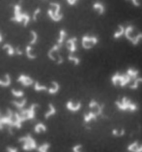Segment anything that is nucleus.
Returning a JSON list of instances; mask_svg holds the SVG:
<instances>
[{"label": "nucleus", "mask_w": 142, "mask_h": 152, "mask_svg": "<svg viewBox=\"0 0 142 152\" xmlns=\"http://www.w3.org/2000/svg\"><path fill=\"white\" fill-rule=\"evenodd\" d=\"M21 1L20 3H17L14 6V16L11 18V21L17 23H22L24 26H27L29 24V21L31 20V17L27 13L21 12Z\"/></svg>", "instance_id": "f257e3e1"}, {"label": "nucleus", "mask_w": 142, "mask_h": 152, "mask_svg": "<svg viewBox=\"0 0 142 152\" xmlns=\"http://www.w3.org/2000/svg\"><path fill=\"white\" fill-rule=\"evenodd\" d=\"M50 8L47 10V16L50 18L52 21L54 23H59L60 20H62L63 15L61 13V6L59 3L52 2L50 4Z\"/></svg>", "instance_id": "f03ea898"}, {"label": "nucleus", "mask_w": 142, "mask_h": 152, "mask_svg": "<svg viewBox=\"0 0 142 152\" xmlns=\"http://www.w3.org/2000/svg\"><path fill=\"white\" fill-rule=\"evenodd\" d=\"M18 142L22 144V149L27 152L35 150L37 149V147H38L36 140L33 139V137L30 134H27L23 137H21V138H20V140H18Z\"/></svg>", "instance_id": "7ed1b4c3"}, {"label": "nucleus", "mask_w": 142, "mask_h": 152, "mask_svg": "<svg viewBox=\"0 0 142 152\" xmlns=\"http://www.w3.org/2000/svg\"><path fill=\"white\" fill-rule=\"evenodd\" d=\"M39 107L38 104H32V105L29 107L28 109H23L21 110H18V113H20L22 121L35 119L36 110H37V107Z\"/></svg>", "instance_id": "20e7f679"}, {"label": "nucleus", "mask_w": 142, "mask_h": 152, "mask_svg": "<svg viewBox=\"0 0 142 152\" xmlns=\"http://www.w3.org/2000/svg\"><path fill=\"white\" fill-rule=\"evenodd\" d=\"M115 104H116V106L118 107V109L121 110H130V112H134V110H137L136 104L133 103L127 97H124L120 100H117V101L115 102Z\"/></svg>", "instance_id": "39448f33"}, {"label": "nucleus", "mask_w": 142, "mask_h": 152, "mask_svg": "<svg viewBox=\"0 0 142 152\" xmlns=\"http://www.w3.org/2000/svg\"><path fill=\"white\" fill-rule=\"evenodd\" d=\"M112 83L115 85H121V86H125L128 83H130L132 81V77L129 75H121V74L116 73L115 75L112 77Z\"/></svg>", "instance_id": "423d86ee"}, {"label": "nucleus", "mask_w": 142, "mask_h": 152, "mask_svg": "<svg viewBox=\"0 0 142 152\" xmlns=\"http://www.w3.org/2000/svg\"><path fill=\"white\" fill-rule=\"evenodd\" d=\"M98 43V38L95 36H88L85 35L82 37V47L84 49H91L93 46H95Z\"/></svg>", "instance_id": "0eeeda50"}, {"label": "nucleus", "mask_w": 142, "mask_h": 152, "mask_svg": "<svg viewBox=\"0 0 142 152\" xmlns=\"http://www.w3.org/2000/svg\"><path fill=\"white\" fill-rule=\"evenodd\" d=\"M17 80L18 83H20L21 85H23L25 87L31 86V85H33V83H34V80H33L30 77L27 75H23V74H21V75L18 76Z\"/></svg>", "instance_id": "6e6552de"}, {"label": "nucleus", "mask_w": 142, "mask_h": 152, "mask_svg": "<svg viewBox=\"0 0 142 152\" xmlns=\"http://www.w3.org/2000/svg\"><path fill=\"white\" fill-rule=\"evenodd\" d=\"M76 41H77V39L76 37H73V38H71L67 41V43H66L67 50H68L71 53H76Z\"/></svg>", "instance_id": "1a4fd4ad"}, {"label": "nucleus", "mask_w": 142, "mask_h": 152, "mask_svg": "<svg viewBox=\"0 0 142 152\" xmlns=\"http://www.w3.org/2000/svg\"><path fill=\"white\" fill-rule=\"evenodd\" d=\"M66 107H67V110H71V112H74V113H76V112H78V110H80V107H81V103L80 102H76V103H74V101H68L66 104Z\"/></svg>", "instance_id": "9d476101"}, {"label": "nucleus", "mask_w": 142, "mask_h": 152, "mask_svg": "<svg viewBox=\"0 0 142 152\" xmlns=\"http://www.w3.org/2000/svg\"><path fill=\"white\" fill-rule=\"evenodd\" d=\"M26 103H27V100L25 98H21V100H14V101H12V105L17 110H21L25 107Z\"/></svg>", "instance_id": "9b49d317"}, {"label": "nucleus", "mask_w": 142, "mask_h": 152, "mask_svg": "<svg viewBox=\"0 0 142 152\" xmlns=\"http://www.w3.org/2000/svg\"><path fill=\"white\" fill-rule=\"evenodd\" d=\"M11 83L12 80H11V76L9 74H6L2 79H0V86L1 87H8L11 85Z\"/></svg>", "instance_id": "f8f14e48"}, {"label": "nucleus", "mask_w": 142, "mask_h": 152, "mask_svg": "<svg viewBox=\"0 0 142 152\" xmlns=\"http://www.w3.org/2000/svg\"><path fill=\"white\" fill-rule=\"evenodd\" d=\"M59 88H60V86H59L58 83H56V81H52L50 86L47 88V92L50 94L53 95V94H56L59 91Z\"/></svg>", "instance_id": "ddd939ff"}, {"label": "nucleus", "mask_w": 142, "mask_h": 152, "mask_svg": "<svg viewBox=\"0 0 142 152\" xmlns=\"http://www.w3.org/2000/svg\"><path fill=\"white\" fill-rule=\"evenodd\" d=\"M47 126L44 125L42 122H40V123H37L34 127V132L36 134H42V133H46L47 132Z\"/></svg>", "instance_id": "4468645a"}, {"label": "nucleus", "mask_w": 142, "mask_h": 152, "mask_svg": "<svg viewBox=\"0 0 142 152\" xmlns=\"http://www.w3.org/2000/svg\"><path fill=\"white\" fill-rule=\"evenodd\" d=\"M33 46H30V45H28V46H26L25 48V55H26V57H27L28 59H36V54L33 53Z\"/></svg>", "instance_id": "2eb2a0df"}, {"label": "nucleus", "mask_w": 142, "mask_h": 152, "mask_svg": "<svg viewBox=\"0 0 142 152\" xmlns=\"http://www.w3.org/2000/svg\"><path fill=\"white\" fill-rule=\"evenodd\" d=\"M55 113H56L55 107L52 105V104H48V110L44 113V118H46V119H48L50 117L55 115Z\"/></svg>", "instance_id": "dca6fc26"}, {"label": "nucleus", "mask_w": 142, "mask_h": 152, "mask_svg": "<svg viewBox=\"0 0 142 152\" xmlns=\"http://www.w3.org/2000/svg\"><path fill=\"white\" fill-rule=\"evenodd\" d=\"M33 87H34V90L37 92H44V91H47V86L44 85L42 83H38V81H34L33 83Z\"/></svg>", "instance_id": "f3484780"}, {"label": "nucleus", "mask_w": 142, "mask_h": 152, "mask_svg": "<svg viewBox=\"0 0 142 152\" xmlns=\"http://www.w3.org/2000/svg\"><path fill=\"white\" fill-rule=\"evenodd\" d=\"M3 50L6 51V53L10 55V56H13V55L16 54V50H15V48L10 45V44H5L4 46H3Z\"/></svg>", "instance_id": "a211bd4d"}, {"label": "nucleus", "mask_w": 142, "mask_h": 152, "mask_svg": "<svg viewBox=\"0 0 142 152\" xmlns=\"http://www.w3.org/2000/svg\"><path fill=\"white\" fill-rule=\"evenodd\" d=\"M97 117H98V115H97L94 112H92V110H91L90 113L84 114V121L86 122V123H88V122H90L92 120H96Z\"/></svg>", "instance_id": "6ab92c4d"}, {"label": "nucleus", "mask_w": 142, "mask_h": 152, "mask_svg": "<svg viewBox=\"0 0 142 152\" xmlns=\"http://www.w3.org/2000/svg\"><path fill=\"white\" fill-rule=\"evenodd\" d=\"M128 149L130 152H142V145H139L137 142H133L130 144Z\"/></svg>", "instance_id": "aec40b11"}, {"label": "nucleus", "mask_w": 142, "mask_h": 152, "mask_svg": "<svg viewBox=\"0 0 142 152\" xmlns=\"http://www.w3.org/2000/svg\"><path fill=\"white\" fill-rule=\"evenodd\" d=\"M128 40H130L133 45H137V44L139 43V41L142 40V33H139V34L136 36H130Z\"/></svg>", "instance_id": "412c9836"}, {"label": "nucleus", "mask_w": 142, "mask_h": 152, "mask_svg": "<svg viewBox=\"0 0 142 152\" xmlns=\"http://www.w3.org/2000/svg\"><path fill=\"white\" fill-rule=\"evenodd\" d=\"M66 36H67V33L66 31L64 30V29H62V30H60V32H59V38L57 40V43L56 44H58V45H63V42H64V40L66 38Z\"/></svg>", "instance_id": "4be33fe9"}, {"label": "nucleus", "mask_w": 142, "mask_h": 152, "mask_svg": "<svg viewBox=\"0 0 142 152\" xmlns=\"http://www.w3.org/2000/svg\"><path fill=\"white\" fill-rule=\"evenodd\" d=\"M11 93L14 96L15 98H23L24 96V92L22 90H17V89H12L11 90Z\"/></svg>", "instance_id": "5701e85b"}, {"label": "nucleus", "mask_w": 142, "mask_h": 152, "mask_svg": "<svg viewBox=\"0 0 142 152\" xmlns=\"http://www.w3.org/2000/svg\"><path fill=\"white\" fill-rule=\"evenodd\" d=\"M127 75H129L130 77H132V80H134L138 77V71L135 69L130 68L128 71H127Z\"/></svg>", "instance_id": "b1692460"}, {"label": "nucleus", "mask_w": 142, "mask_h": 152, "mask_svg": "<svg viewBox=\"0 0 142 152\" xmlns=\"http://www.w3.org/2000/svg\"><path fill=\"white\" fill-rule=\"evenodd\" d=\"M50 144L47 143V142H44L43 144H41L40 146L37 147V149H38L39 152H48V149H50Z\"/></svg>", "instance_id": "393cba45"}, {"label": "nucleus", "mask_w": 142, "mask_h": 152, "mask_svg": "<svg viewBox=\"0 0 142 152\" xmlns=\"http://www.w3.org/2000/svg\"><path fill=\"white\" fill-rule=\"evenodd\" d=\"M93 8H94L95 10H97V11H99L100 15H103V12H104V7H103V5L102 4V3H100V2L95 3V4L93 5Z\"/></svg>", "instance_id": "a878e982"}, {"label": "nucleus", "mask_w": 142, "mask_h": 152, "mask_svg": "<svg viewBox=\"0 0 142 152\" xmlns=\"http://www.w3.org/2000/svg\"><path fill=\"white\" fill-rule=\"evenodd\" d=\"M142 83V77H137L136 79L133 80V83L130 85V87L132 88V89H136V88L139 86V83Z\"/></svg>", "instance_id": "bb28decb"}, {"label": "nucleus", "mask_w": 142, "mask_h": 152, "mask_svg": "<svg viewBox=\"0 0 142 152\" xmlns=\"http://www.w3.org/2000/svg\"><path fill=\"white\" fill-rule=\"evenodd\" d=\"M30 35H31V40H30V43H29V45L33 46V45H35V44L37 43V41H38V34H37L35 31H31Z\"/></svg>", "instance_id": "cd10ccee"}, {"label": "nucleus", "mask_w": 142, "mask_h": 152, "mask_svg": "<svg viewBox=\"0 0 142 152\" xmlns=\"http://www.w3.org/2000/svg\"><path fill=\"white\" fill-rule=\"evenodd\" d=\"M124 33H125V28L123 27L122 25H120V26H119V29L117 30V32H115L114 38L115 39H118L119 37H121L122 35H124Z\"/></svg>", "instance_id": "c85d7f7f"}, {"label": "nucleus", "mask_w": 142, "mask_h": 152, "mask_svg": "<svg viewBox=\"0 0 142 152\" xmlns=\"http://www.w3.org/2000/svg\"><path fill=\"white\" fill-rule=\"evenodd\" d=\"M68 59H69V61L74 63V65H78V64H79V62H80V59L78 57H76V56H74L73 54H70L68 56Z\"/></svg>", "instance_id": "c756f323"}, {"label": "nucleus", "mask_w": 142, "mask_h": 152, "mask_svg": "<svg viewBox=\"0 0 142 152\" xmlns=\"http://www.w3.org/2000/svg\"><path fill=\"white\" fill-rule=\"evenodd\" d=\"M112 134L116 137H121L125 134V130L124 129H114L113 131H112Z\"/></svg>", "instance_id": "7c9ffc66"}, {"label": "nucleus", "mask_w": 142, "mask_h": 152, "mask_svg": "<svg viewBox=\"0 0 142 152\" xmlns=\"http://www.w3.org/2000/svg\"><path fill=\"white\" fill-rule=\"evenodd\" d=\"M40 13H41V9H40V8H37V9L34 11V13H33V16H32L33 20H34V21H37V20H38V17H39Z\"/></svg>", "instance_id": "2f4dec72"}, {"label": "nucleus", "mask_w": 142, "mask_h": 152, "mask_svg": "<svg viewBox=\"0 0 142 152\" xmlns=\"http://www.w3.org/2000/svg\"><path fill=\"white\" fill-rule=\"evenodd\" d=\"M81 148H82V146L80 145V144H76V145H74L73 147V151L74 152H82Z\"/></svg>", "instance_id": "473e14b6"}, {"label": "nucleus", "mask_w": 142, "mask_h": 152, "mask_svg": "<svg viewBox=\"0 0 142 152\" xmlns=\"http://www.w3.org/2000/svg\"><path fill=\"white\" fill-rule=\"evenodd\" d=\"M7 152H18L17 148V147H14V146H8L6 148Z\"/></svg>", "instance_id": "72a5a7b5"}, {"label": "nucleus", "mask_w": 142, "mask_h": 152, "mask_svg": "<svg viewBox=\"0 0 142 152\" xmlns=\"http://www.w3.org/2000/svg\"><path fill=\"white\" fill-rule=\"evenodd\" d=\"M67 2H68V4L71 5V6H73L77 2V0H67Z\"/></svg>", "instance_id": "f704fd0d"}, {"label": "nucleus", "mask_w": 142, "mask_h": 152, "mask_svg": "<svg viewBox=\"0 0 142 152\" xmlns=\"http://www.w3.org/2000/svg\"><path fill=\"white\" fill-rule=\"evenodd\" d=\"M130 1L133 2V4L134 6H136V7H139V6H140L139 2H138L137 0H130Z\"/></svg>", "instance_id": "c9c22d12"}, {"label": "nucleus", "mask_w": 142, "mask_h": 152, "mask_svg": "<svg viewBox=\"0 0 142 152\" xmlns=\"http://www.w3.org/2000/svg\"><path fill=\"white\" fill-rule=\"evenodd\" d=\"M15 50H16V54H18V55H21L22 54V51L20 50V48H17V49H15Z\"/></svg>", "instance_id": "e433bc0d"}, {"label": "nucleus", "mask_w": 142, "mask_h": 152, "mask_svg": "<svg viewBox=\"0 0 142 152\" xmlns=\"http://www.w3.org/2000/svg\"><path fill=\"white\" fill-rule=\"evenodd\" d=\"M2 40H3V37H2V34H1V32H0V43L2 42Z\"/></svg>", "instance_id": "4c0bfd02"}, {"label": "nucleus", "mask_w": 142, "mask_h": 152, "mask_svg": "<svg viewBox=\"0 0 142 152\" xmlns=\"http://www.w3.org/2000/svg\"><path fill=\"white\" fill-rule=\"evenodd\" d=\"M0 115H1V113H0Z\"/></svg>", "instance_id": "58836bf2"}]
</instances>
